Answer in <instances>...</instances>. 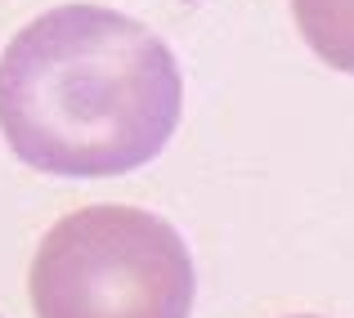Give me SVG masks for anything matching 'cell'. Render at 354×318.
<instances>
[{
  "instance_id": "cell-2",
  "label": "cell",
  "mask_w": 354,
  "mask_h": 318,
  "mask_svg": "<svg viewBox=\"0 0 354 318\" xmlns=\"http://www.w3.org/2000/svg\"><path fill=\"white\" fill-rule=\"evenodd\" d=\"M27 292L36 318H189L198 274L175 224L99 202L41 238Z\"/></svg>"
},
{
  "instance_id": "cell-1",
  "label": "cell",
  "mask_w": 354,
  "mask_h": 318,
  "mask_svg": "<svg viewBox=\"0 0 354 318\" xmlns=\"http://www.w3.org/2000/svg\"><path fill=\"white\" fill-rule=\"evenodd\" d=\"M184 112V72L148 23L104 5H59L0 54V135L54 180L148 166Z\"/></svg>"
},
{
  "instance_id": "cell-3",
  "label": "cell",
  "mask_w": 354,
  "mask_h": 318,
  "mask_svg": "<svg viewBox=\"0 0 354 318\" xmlns=\"http://www.w3.org/2000/svg\"><path fill=\"white\" fill-rule=\"evenodd\" d=\"M292 18L328 68L354 77V0H292Z\"/></svg>"
},
{
  "instance_id": "cell-4",
  "label": "cell",
  "mask_w": 354,
  "mask_h": 318,
  "mask_svg": "<svg viewBox=\"0 0 354 318\" xmlns=\"http://www.w3.org/2000/svg\"><path fill=\"white\" fill-rule=\"evenodd\" d=\"M296 318H319V314H296Z\"/></svg>"
}]
</instances>
